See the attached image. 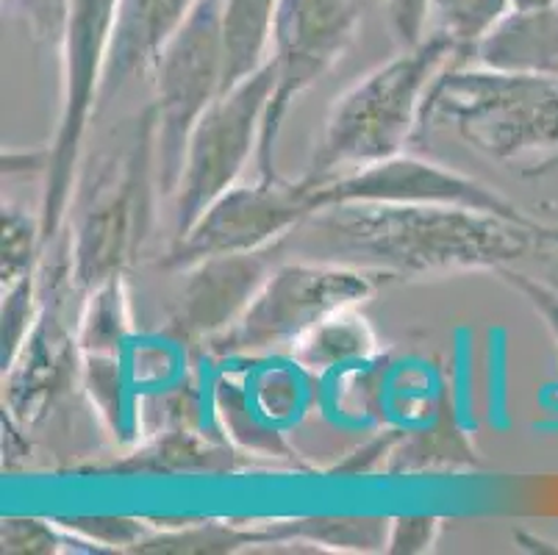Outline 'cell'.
I'll return each mask as SVG.
<instances>
[{
    "mask_svg": "<svg viewBox=\"0 0 558 555\" xmlns=\"http://www.w3.org/2000/svg\"><path fill=\"white\" fill-rule=\"evenodd\" d=\"M306 226L312 231L308 251L389 278L500 269L536 258L558 262V226L539 217L514 222L453 206L333 203Z\"/></svg>",
    "mask_w": 558,
    "mask_h": 555,
    "instance_id": "obj_1",
    "label": "cell"
},
{
    "mask_svg": "<svg viewBox=\"0 0 558 555\" xmlns=\"http://www.w3.org/2000/svg\"><path fill=\"white\" fill-rule=\"evenodd\" d=\"M156 192L159 122L150 104L78 165L64 239L81 294L134 267L154 228Z\"/></svg>",
    "mask_w": 558,
    "mask_h": 555,
    "instance_id": "obj_2",
    "label": "cell"
},
{
    "mask_svg": "<svg viewBox=\"0 0 558 555\" xmlns=\"http://www.w3.org/2000/svg\"><path fill=\"white\" fill-rule=\"evenodd\" d=\"M448 131L520 178L558 170V75L450 64L430 84L417 134Z\"/></svg>",
    "mask_w": 558,
    "mask_h": 555,
    "instance_id": "obj_3",
    "label": "cell"
},
{
    "mask_svg": "<svg viewBox=\"0 0 558 555\" xmlns=\"http://www.w3.org/2000/svg\"><path fill=\"white\" fill-rule=\"evenodd\" d=\"M461 50L448 34L430 31L414 48H403L387 64L364 75L331 106L314 150L308 176L333 178L339 170H362L400 156L417 134L425 95Z\"/></svg>",
    "mask_w": 558,
    "mask_h": 555,
    "instance_id": "obj_4",
    "label": "cell"
},
{
    "mask_svg": "<svg viewBox=\"0 0 558 555\" xmlns=\"http://www.w3.org/2000/svg\"><path fill=\"white\" fill-rule=\"evenodd\" d=\"M389 275L356 264L303 258L272 269L236 323L206 345L211 355L236 359L292 348L331 314L359 309Z\"/></svg>",
    "mask_w": 558,
    "mask_h": 555,
    "instance_id": "obj_5",
    "label": "cell"
},
{
    "mask_svg": "<svg viewBox=\"0 0 558 555\" xmlns=\"http://www.w3.org/2000/svg\"><path fill=\"white\" fill-rule=\"evenodd\" d=\"M120 0H73L62 34V109L59 125L43 161V220L45 248L59 239L68 220L70 195L78 176V156L86 125L98 111L106 61L114 39Z\"/></svg>",
    "mask_w": 558,
    "mask_h": 555,
    "instance_id": "obj_6",
    "label": "cell"
},
{
    "mask_svg": "<svg viewBox=\"0 0 558 555\" xmlns=\"http://www.w3.org/2000/svg\"><path fill=\"white\" fill-rule=\"evenodd\" d=\"M73 294H81V289L73 281L64 239L53 258L39 264L37 319L3 370V414L23 431L43 425L81 381L84 350L78 345V317L70 309Z\"/></svg>",
    "mask_w": 558,
    "mask_h": 555,
    "instance_id": "obj_7",
    "label": "cell"
},
{
    "mask_svg": "<svg viewBox=\"0 0 558 555\" xmlns=\"http://www.w3.org/2000/svg\"><path fill=\"white\" fill-rule=\"evenodd\" d=\"M328 206V178L303 176L258 178L256 183H233L181 237H175L161 267L186 269L211 256L262 253Z\"/></svg>",
    "mask_w": 558,
    "mask_h": 555,
    "instance_id": "obj_8",
    "label": "cell"
},
{
    "mask_svg": "<svg viewBox=\"0 0 558 555\" xmlns=\"http://www.w3.org/2000/svg\"><path fill=\"white\" fill-rule=\"evenodd\" d=\"M150 79L156 86L161 195H175L192 131L226 92L222 0H197L184 25L161 50Z\"/></svg>",
    "mask_w": 558,
    "mask_h": 555,
    "instance_id": "obj_9",
    "label": "cell"
},
{
    "mask_svg": "<svg viewBox=\"0 0 558 555\" xmlns=\"http://www.w3.org/2000/svg\"><path fill=\"white\" fill-rule=\"evenodd\" d=\"M276 86V64L267 59L256 73L228 86L197 120L186 145L184 172L175 190V237L190 231L217 197L231 190L258 150L264 111Z\"/></svg>",
    "mask_w": 558,
    "mask_h": 555,
    "instance_id": "obj_10",
    "label": "cell"
},
{
    "mask_svg": "<svg viewBox=\"0 0 558 555\" xmlns=\"http://www.w3.org/2000/svg\"><path fill=\"white\" fill-rule=\"evenodd\" d=\"M362 0H281L272 25L276 86L256 150L258 178H278L276 145L289 109L342 59L356 34Z\"/></svg>",
    "mask_w": 558,
    "mask_h": 555,
    "instance_id": "obj_11",
    "label": "cell"
},
{
    "mask_svg": "<svg viewBox=\"0 0 558 555\" xmlns=\"http://www.w3.org/2000/svg\"><path fill=\"white\" fill-rule=\"evenodd\" d=\"M333 203H403V206H453L531 222L534 214L486 183L450 167L400 153L378 165L328 178V206Z\"/></svg>",
    "mask_w": 558,
    "mask_h": 555,
    "instance_id": "obj_12",
    "label": "cell"
},
{
    "mask_svg": "<svg viewBox=\"0 0 558 555\" xmlns=\"http://www.w3.org/2000/svg\"><path fill=\"white\" fill-rule=\"evenodd\" d=\"M267 251L211 256L186 267V281L167 314V334L181 345H206L245 314L272 273Z\"/></svg>",
    "mask_w": 558,
    "mask_h": 555,
    "instance_id": "obj_13",
    "label": "cell"
},
{
    "mask_svg": "<svg viewBox=\"0 0 558 555\" xmlns=\"http://www.w3.org/2000/svg\"><path fill=\"white\" fill-rule=\"evenodd\" d=\"M195 7L197 0H120L98 106L111 104L129 81L154 73L165 45Z\"/></svg>",
    "mask_w": 558,
    "mask_h": 555,
    "instance_id": "obj_14",
    "label": "cell"
},
{
    "mask_svg": "<svg viewBox=\"0 0 558 555\" xmlns=\"http://www.w3.org/2000/svg\"><path fill=\"white\" fill-rule=\"evenodd\" d=\"M481 68L558 75V7L511 9L473 48Z\"/></svg>",
    "mask_w": 558,
    "mask_h": 555,
    "instance_id": "obj_15",
    "label": "cell"
},
{
    "mask_svg": "<svg viewBox=\"0 0 558 555\" xmlns=\"http://www.w3.org/2000/svg\"><path fill=\"white\" fill-rule=\"evenodd\" d=\"M242 456L228 442L206 439L195 431L192 422H175L161 431L150 442L136 447L131 456H125L114 472H142V475H226V472L240 470Z\"/></svg>",
    "mask_w": 558,
    "mask_h": 555,
    "instance_id": "obj_16",
    "label": "cell"
},
{
    "mask_svg": "<svg viewBox=\"0 0 558 555\" xmlns=\"http://www.w3.org/2000/svg\"><path fill=\"white\" fill-rule=\"evenodd\" d=\"M378 353V336L356 309L331 314L292 345V359L306 373H333L339 366L367 364Z\"/></svg>",
    "mask_w": 558,
    "mask_h": 555,
    "instance_id": "obj_17",
    "label": "cell"
},
{
    "mask_svg": "<svg viewBox=\"0 0 558 555\" xmlns=\"http://www.w3.org/2000/svg\"><path fill=\"white\" fill-rule=\"evenodd\" d=\"M276 544V528L272 526H236V522H220V519H201V522H184L148 533L142 542L134 544L131 553L142 555H226L242 553L247 547H270Z\"/></svg>",
    "mask_w": 558,
    "mask_h": 555,
    "instance_id": "obj_18",
    "label": "cell"
},
{
    "mask_svg": "<svg viewBox=\"0 0 558 555\" xmlns=\"http://www.w3.org/2000/svg\"><path fill=\"white\" fill-rule=\"evenodd\" d=\"M278 3L281 0H222L226 89L270 59Z\"/></svg>",
    "mask_w": 558,
    "mask_h": 555,
    "instance_id": "obj_19",
    "label": "cell"
},
{
    "mask_svg": "<svg viewBox=\"0 0 558 555\" xmlns=\"http://www.w3.org/2000/svg\"><path fill=\"white\" fill-rule=\"evenodd\" d=\"M389 526L392 519L387 517H303L272 522L276 544L301 542L328 553H380L387 550Z\"/></svg>",
    "mask_w": 558,
    "mask_h": 555,
    "instance_id": "obj_20",
    "label": "cell"
},
{
    "mask_svg": "<svg viewBox=\"0 0 558 555\" xmlns=\"http://www.w3.org/2000/svg\"><path fill=\"white\" fill-rule=\"evenodd\" d=\"M134 336V314L125 275L84 292L78 312V345L84 355H120Z\"/></svg>",
    "mask_w": 558,
    "mask_h": 555,
    "instance_id": "obj_21",
    "label": "cell"
},
{
    "mask_svg": "<svg viewBox=\"0 0 558 555\" xmlns=\"http://www.w3.org/2000/svg\"><path fill=\"white\" fill-rule=\"evenodd\" d=\"M215 409L226 434H231L236 450L251 453L256 458H276L289 467H301V456L272 427H264L258 417L253 414L245 386L222 378L215 386Z\"/></svg>",
    "mask_w": 558,
    "mask_h": 555,
    "instance_id": "obj_22",
    "label": "cell"
},
{
    "mask_svg": "<svg viewBox=\"0 0 558 555\" xmlns=\"http://www.w3.org/2000/svg\"><path fill=\"white\" fill-rule=\"evenodd\" d=\"M81 384L111 434L120 439L134 434L140 414L131 411L129 381H125L120 355H84Z\"/></svg>",
    "mask_w": 558,
    "mask_h": 555,
    "instance_id": "obj_23",
    "label": "cell"
},
{
    "mask_svg": "<svg viewBox=\"0 0 558 555\" xmlns=\"http://www.w3.org/2000/svg\"><path fill=\"white\" fill-rule=\"evenodd\" d=\"M475 464V450H470L456 427L425 431L420 436L403 434L395 445L384 470L389 475L400 472H434V470H466Z\"/></svg>",
    "mask_w": 558,
    "mask_h": 555,
    "instance_id": "obj_24",
    "label": "cell"
},
{
    "mask_svg": "<svg viewBox=\"0 0 558 555\" xmlns=\"http://www.w3.org/2000/svg\"><path fill=\"white\" fill-rule=\"evenodd\" d=\"M45 251L43 220L39 214H25L23 208L3 206L0 214V283L20 281L39 269V256Z\"/></svg>",
    "mask_w": 558,
    "mask_h": 555,
    "instance_id": "obj_25",
    "label": "cell"
},
{
    "mask_svg": "<svg viewBox=\"0 0 558 555\" xmlns=\"http://www.w3.org/2000/svg\"><path fill=\"white\" fill-rule=\"evenodd\" d=\"M511 12V0H430V23L461 50H473L497 20Z\"/></svg>",
    "mask_w": 558,
    "mask_h": 555,
    "instance_id": "obj_26",
    "label": "cell"
},
{
    "mask_svg": "<svg viewBox=\"0 0 558 555\" xmlns=\"http://www.w3.org/2000/svg\"><path fill=\"white\" fill-rule=\"evenodd\" d=\"M39 312V269L3 287L0 305V366L7 370Z\"/></svg>",
    "mask_w": 558,
    "mask_h": 555,
    "instance_id": "obj_27",
    "label": "cell"
},
{
    "mask_svg": "<svg viewBox=\"0 0 558 555\" xmlns=\"http://www.w3.org/2000/svg\"><path fill=\"white\" fill-rule=\"evenodd\" d=\"M56 522L78 544H89L93 550H120V553H131L136 542L154 531V526H148L145 519L131 517H70Z\"/></svg>",
    "mask_w": 558,
    "mask_h": 555,
    "instance_id": "obj_28",
    "label": "cell"
},
{
    "mask_svg": "<svg viewBox=\"0 0 558 555\" xmlns=\"http://www.w3.org/2000/svg\"><path fill=\"white\" fill-rule=\"evenodd\" d=\"M73 536L59 522L37 517H7L0 526V550L17 555H56L70 550Z\"/></svg>",
    "mask_w": 558,
    "mask_h": 555,
    "instance_id": "obj_29",
    "label": "cell"
},
{
    "mask_svg": "<svg viewBox=\"0 0 558 555\" xmlns=\"http://www.w3.org/2000/svg\"><path fill=\"white\" fill-rule=\"evenodd\" d=\"M70 3L73 0H3V9H12L23 17L34 37L45 45L59 48L62 45L64 23H68Z\"/></svg>",
    "mask_w": 558,
    "mask_h": 555,
    "instance_id": "obj_30",
    "label": "cell"
},
{
    "mask_svg": "<svg viewBox=\"0 0 558 555\" xmlns=\"http://www.w3.org/2000/svg\"><path fill=\"white\" fill-rule=\"evenodd\" d=\"M442 533V519L430 514H405L395 517L389 526L387 553L392 555H420L434 550L436 539Z\"/></svg>",
    "mask_w": 558,
    "mask_h": 555,
    "instance_id": "obj_31",
    "label": "cell"
},
{
    "mask_svg": "<svg viewBox=\"0 0 558 555\" xmlns=\"http://www.w3.org/2000/svg\"><path fill=\"white\" fill-rule=\"evenodd\" d=\"M495 273L500 275L514 292H520L522 298L531 303V309L545 319L547 330H550L553 339H556L558 345V292H553L550 287H545V283H539L536 278H531V275L520 273V269L514 267H500L495 269Z\"/></svg>",
    "mask_w": 558,
    "mask_h": 555,
    "instance_id": "obj_32",
    "label": "cell"
},
{
    "mask_svg": "<svg viewBox=\"0 0 558 555\" xmlns=\"http://www.w3.org/2000/svg\"><path fill=\"white\" fill-rule=\"evenodd\" d=\"M387 3L389 25L403 48H414L428 37L430 0H384Z\"/></svg>",
    "mask_w": 558,
    "mask_h": 555,
    "instance_id": "obj_33",
    "label": "cell"
},
{
    "mask_svg": "<svg viewBox=\"0 0 558 555\" xmlns=\"http://www.w3.org/2000/svg\"><path fill=\"white\" fill-rule=\"evenodd\" d=\"M400 436H403V431H387V434H380L378 439H373L369 445H364L362 450L348 456V461H344L342 467H337L333 472H342V475H359V472H373L378 470V467H387L384 461H389V456H392Z\"/></svg>",
    "mask_w": 558,
    "mask_h": 555,
    "instance_id": "obj_34",
    "label": "cell"
},
{
    "mask_svg": "<svg viewBox=\"0 0 558 555\" xmlns=\"http://www.w3.org/2000/svg\"><path fill=\"white\" fill-rule=\"evenodd\" d=\"M558 0H511V9H550Z\"/></svg>",
    "mask_w": 558,
    "mask_h": 555,
    "instance_id": "obj_35",
    "label": "cell"
}]
</instances>
